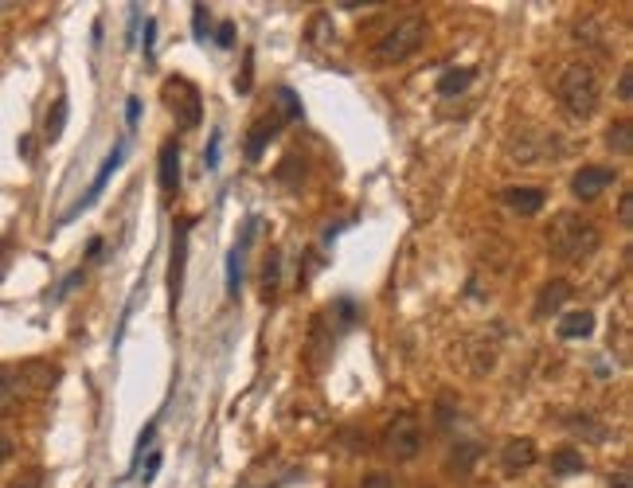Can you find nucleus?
<instances>
[{
	"label": "nucleus",
	"instance_id": "f257e3e1",
	"mask_svg": "<svg viewBox=\"0 0 633 488\" xmlns=\"http://www.w3.org/2000/svg\"><path fill=\"white\" fill-rule=\"evenodd\" d=\"M598 243H603V235H598V227L583 219V215L575 211H563L560 219H555L552 235H547V246H552V254L560 258V262H578V258H590L598 251Z\"/></svg>",
	"mask_w": 633,
	"mask_h": 488
},
{
	"label": "nucleus",
	"instance_id": "f03ea898",
	"mask_svg": "<svg viewBox=\"0 0 633 488\" xmlns=\"http://www.w3.org/2000/svg\"><path fill=\"white\" fill-rule=\"evenodd\" d=\"M598 98H603V86H598V74L595 67H586V63H571L563 74H560V102L563 110L571 117H586L598 110Z\"/></svg>",
	"mask_w": 633,
	"mask_h": 488
},
{
	"label": "nucleus",
	"instance_id": "7ed1b4c3",
	"mask_svg": "<svg viewBox=\"0 0 633 488\" xmlns=\"http://www.w3.org/2000/svg\"><path fill=\"white\" fill-rule=\"evenodd\" d=\"M423 36H426V28H423V20H418V16L399 20L388 36L375 43V59H380V63H403L406 56H415V51H418Z\"/></svg>",
	"mask_w": 633,
	"mask_h": 488
},
{
	"label": "nucleus",
	"instance_id": "20e7f679",
	"mask_svg": "<svg viewBox=\"0 0 633 488\" xmlns=\"http://www.w3.org/2000/svg\"><path fill=\"white\" fill-rule=\"evenodd\" d=\"M383 449H388L395 461H415L418 449H423V426H418V418L395 415V422L383 430Z\"/></svg>",
	"mask_w": 633,
	"mask_h": 488
},
{
	"label": "nucleus",
	"instance_id": "39448f33",
	"mask_svg": "<svg viewBox=\"0 0 633 488\" xmlns=\"http://www.w3.org/2000/svg\"><path fill=\"white\" fill-rule=\"evenodd\" d=\"M165 98H168V110H173L176 125H184V129H196L200 125V117H203L200 90L188 79H168L165 82Z\"/></svg>",
	"mask_w": 633,
	"mask_h": 488
},
{
	"label": "nucleus",
	"instance_id": "423d86ee",
	"mask_svg": "<svg viewBox=\"0 0 633 488\" xmlns=\"http://www.w3.org/2000/svg\"><path fill=\"white\" fill-rule=\"evenodd\" d=\"M618 180V168H606V165H586V168H578L575 172V180H571V192L578 195V200H598L610 184Z\"/></svg>",
	"mask_w": 633,
	"mask_h": 488
},
{
	"label": "nucleus",
	"instance_id": "0eeeda50",
	"mask_svg": "<svg viewBox=\"0 0 633 488\" xmlns=\"http://www.w3.org/2000/svg\"><path fill=\"white\" fill-rule=\"evenodd\" d=\"M184 262H188V223H176V231H173V266H168V297H173V309L180 305V289H184Z\"/></svg>",
	"mask_w": 633,
	"mask_h": 488
},
{
	"label": "nucleus",
	"instance_id": "6e6552de",
	"mask_svg": "<svg viewBox=\"0 0 633 488\" xmlns=\"http://www.w3.org/2000/svg\"><path fill=\"white\" fill-rule=\"evenodd\" d=\"M500 203L528 219V215H540V211H543L547 192H543V188H528V184H520V188H504V192H500Z\"/></svg>",
	"mask_w": 633,
	"mask_h": 488
},
{
	"label": "nucleus",
	"instance_id": "1a4fd4ad",
	"mask_svg": "<svg viewBox=\"0 0 633 488\" xmlns=\"http://www.w3.org/2000/svg\"><path fill=\"white\" fill-rule=\"evenodd\" d=\"M500 465H504V473H509V476L532 469V465H535V441L532 438H512L509 446L500 449Z\"/></svg>",
	"mask_w": 633,
	"mask_h": 488
},
{
	"label": "nucleus",
	"instance_id": "9d476101",
	"mask_svg": "<svg viewBox=\"0 0 633 488\" xmlns=\"http://www.w3.org/2000/svg\"><path fill=\"white\" fill-rule=\"evenodd\" d=\"M160 188L168 195L180 192V145L176 141H165V145H160Z\"/></svg>",
	"mask_w": 633,
	"mask_h": 488
},
{
	"label": "nucleus",
	"instance_id": "9b49d317",
	"mask_svg": "<svg viewBox=\"0 0 633 488\" xmlns=\"http://www.w3.org/2000/svg\"><path fill=\"white\" fill-rule=\"evenodd\" d=\"M278 125H282V117H262V122L251 125V137H246V160H262V149L278 137Z\"/></svg>",
	"mask_w": 633,
	"mask_h": 488
},
{
	"label": "nucleus",
	"instance_id": "f8f14e48",
	"mask_svg": "<svg viewBox=\"0 0 633 488\" xmlns=\"http://www.w3.org/2000/svg\"><path fill=\"white\" fill-rule=\"evenodd\" d=\"M122 157H125V141H117V145L110 149V157H106L102 160V172H98V176H94V184H90V192L87 195H82V203H79V208H74V211H82V208H90V203H94V195H98L102 188H106V180H110L114 176V172H117V165H122ZM71 211V215H74Z\"/></svg>",
	"mask_w": 633,
	"mask_h": 488
},
{
	"label": "nucleus",
	"instance_id": "ddd939ff",
	"mask_svg": "<svg viewBox=\"0 0 633 488\" xmlns=\"http://www.w3.org/2000/svg\"><path fill=\"white\" fill-rule=\"evenodd\" d=\"M567 293H571V286H567L563 278H555V281H547V286L540 289V301H535V317H547V312H555L567 301Z\"/></svg>",
	"mask_w": 633,
	"mask_h": 488
},
{
	"label": "nucleus",
	"instance_id": "4468645a",
	"mask_svg": "<svg viewBox=\"0 0 633 488\" xmlns=\"http://www.w3.org/2000/svg\"><path fill=\"white\" fill-rule=\"evenodd\" d=\"M595 332V312H567L560 321V336L563 340H586V336Z\"/></svg>",
	"mask_w": 633,
	"mask_h": 488
},
{
	"label": "nucleus",
	"instance_id": "2eb2a0df",
	"mask_svg": "<svg viewBox=\"0 0 633 488\" xmlns=\"http://www.w3.org/2000/svg\"><path fill=\"white\" fill-rule=\"evenodd\" d=\"M477 79V71L474 67H454V71H446L442 79H438V94L442 98H454V94H461L469 82Z\"/></svg>",
	"mask_w": 633,
	"mask_h": 488
},
{
	"label": "nucleus",
	"instance_id": "dca6fc26",
	"mask_svg": "<svg viewBox=\"0 0 633 488\" xmlns=\"http://www.w3.org/2000/svg\"><path fill=\"white\" fill-rule=\"evenodd\" d=\"M552 469H555V476H575V473L586 469V461H583V453H578V449L563 446V449L552 458Z\"/></svg>",
	"mask_w": 633,
	"mask_h": 488
},
{
	"label": "nucleus",
	"instance_id": "f3484780",
	"mask_svg": "<svg viewBox=\"0 0 633 488\" xmlns=\"http://www.w3.org/2000/svg\"><path fill=\"white\" fill-rule=\"evenodd\" d=\"M606 145L614 149L618 157H629L633 153V125L629 122H614L606 129Z\"/></svg>",
	"mask_w": 633,
	"mask_h": 488
},
{
	"label": "nucleus",
	"instance_id": "a211bd4d",
	"mask_svg": "<svg viewBox=\"0 0 633 488\" xmlns=\"http://www.w3.org/2000/svg\"><path fill=\"white\" fill-rule=\"evenodd\" d=\"M20 398V372L16 367H0V410L16 407Z\"/></svg>",
	"mask_w": 633,
	"mask_h": 488
},
{
	"label": "nucleus",
	"instance_id": "6ab92c4d",
	"mask_svg": "<svg viewBox=\"0 0 633 488\" xmlns=\"http://www.w3.org/2000/svg\"><path fill=\"white\" fill-rule=\"evenodd\" d=\"M63 125H67V98H56L47 110V122H44V137L47 141H59L63 137Z\"/></svg>",
	"mask_w": 633,
	"mask_h": 488
},
{
	"label": "nucleus",
	"instance_id": "aec40b11",
	"mask_svg": "<svg viewBox=\"0 0 633 488\" xmlns=\"http://www.w3.org/2000/svg\"><path fill=\"white\" fill-rule=\"evenodd\" d=\"M239 274H243V251L235 246V251L227 254V293L231 297H239Z\"/></svg>",
	"mask_w": 633,
	"mask_h": 488
},
{
	"label": "nucleus",
	"instance_id": "412c9836",
	"mask_svg": "<svg viewBox=\"0 0 633 488\" xmlns=\"http://www.w3.org/2000/svg\"><path fill=\"white\" fill-rule=\"evenodd\" d=\"M567 426H571L575 433H586V438H606V430L598 426V422H590V415H583V418H567Z\"/></svg>",
	"mask_w": 633,
	"mask_h": 488
},
{
	"label": "nucleus",
	"instance_id": "4be33fe9",
	"mask_svg": "<svg viewBox=\"0 0 633 488\" xmlns=\"http://www.w3.org/2000/svg\"><path fill=\"white\" fill-rule=\"evenodd\" d=\"M477 453H481V449L474 446V441H461V446L454 449V458H449V461H454V465H458V469H469V465H474V461H477Z\"/></svg>",
	"mask_w": 633,
	"mask_h": 488
},
{
	"label": "nucleus",
	"instance_id": "5701e85b",
	"mask_svg": "<svg viewBox=\"0 0 633 488\" xmlns=\"http://www.w3.org/2000/svg\"><path fill=\"white\" fill-rule=\"evenodd\" d=\"M618 102H633V71L626 67L618 79Z\"/></svg>",
	"mask_w": 633,
	"mask_h": 488
},
{
	"label": "nucleus",
	"instance_id": "b1692460",
	"mask_svg": "<svg viewBox=\"0 0 633 488\" xmlns=\"http://www.w3.org/2000/svg\"><path fill=\"white\" fill-rule=\"evenodd\" d=\"M192 28H196V39H203V31H208V8L203 4H192Z\"/></svg>",
	"mask_w": 633,
	"mask_h": 488
},
{
	"label": "nucleus",
	"instance_id": "393cba45",
	"mask_svg": "<svg viewBox=\"0 0 633 488\" xmlns=\"http://www.w3.org/2000/svg\"><path fill=\"white\" fill-rule=\"evenodd\" d=\"M618 223L621 227H633V195L629 192L621 195V203H618Z\"/></svg>",
	"mask_w": 633,
	"mask_h": 488
},
{
	"label": "nucleus",
	"instance_id": "a878e982",
	"mask_svg": "<svg viewBox=\"0 0 633 488\" xmlns=\"http://www.w3.org/2000/svg\"><path fill=\"white\" fill-rule=\"evenodd\" d=\"M216 43H219V47H235V24H231V20H223V24H219Z\"/></svg>",
	"mask_w": 633,
	"mask_h": 488
},
{
	"label": "nucleus",
	"instance_id": "bb28decb",
	"mask_svg": "<svg viewBox=\"0 0 633 488\" xmlns=\"http://www.w3.org/2000/svg\"><path fill=\"white\" fill-rule=\"evenodd\" d=\"M282 110H286V117H302V106H297L294 90H282Z\"/></svg>",
	"mask_w": 633,
	"mask_h": 488
},
{
	"label": "nucleus",
	"instance_id": "cd10ccee",
	"mask_svg": "<svg viewBox=\"0 0 633 488\" xmlns=\"http://www.w3.org/2000/svg\"><path fill=\"white\" fill-rule=\"evenodd\" d=\"M219 145H223V137H219V133H211V145H208V153H203L208 168H216V165H219Z\"/></svg>",
	"mask_w": 633,
	"mask_h": 488
},
{
	"label": "nucleus",
	"instance_id": "c85d7f7f",
	"mask_svg": "<svg viewBox=\"0 0 633 488\" xmlns=\"http://www.w3.org/2000/svg\"><path fill=\"white\" fill-rule=\"evenodd\" d=\"M125 122H130V125L141 122V98H130V106H125Z\"/></svg>",
	"mask_w": 633,
	"mask_h": 488
},
{
	"label": "nucleus",
	"instance_id": "c756f323",
	"mask_svg": "<svg viewBox=\"0 0 633 488\" xmlns=\"http://www.w3.org/2000/svg\"><path fill=\"white\" fill-rule=\"evenodd\" d=\"M157 469H160V453H153V458H149V465H145V476H141V481L149 484V481H153V476H157Z\"/></svg>",
	"mask_w": 633,
	"mask_h": 488
},
{
	"label": "nucleus",
	"instance_id": "7c9ffc66",
	"mask_svg": "<svg viewBox=\"0 0 633 488\" xmlns=\"http://www.w3.org/2000/svg\"><path fill=\"white\" fill-rule=\"evenodd\" d=\"M153 36H157V24L145 20V56H153Z\"/></svg>",
	"mask_w": 633,
	"mask_h": 488
},
{
	"label": "nucleus",
	"instance_id": "2f4dec72",
	"mask_svg": "<svg viewBox=\"0 0 633 488\" xmlns=\"http://www.w3.org/2000/svg\"><path fill=\"white\" fill-rule=\"evenodd\" d=\"M39 481H44L39 473H24V481H16L13 488H39Z\"/></svg>",
	"mask_w": 633,
	"mask_h": 488
},
{
	"label": "nucleus",
	"instance_id": "473e14b6",
	"mask_svg": "<svg viewBox=\"0 0 633 488\" xmlns=\"http://www.w3.org/2000/svg\"><path fill=\"white\" fill-rule=\"evenodd\" d=\"M8 458H13V441H8L4 433H0V465H4Z\"/></svg>",
	"mask_w": 633,
	"mask_h": 488
},
{
	"label": "nucleus",
	"instance_id": "72a5a7b5",
	"mask_svg": "<svg viewBox=\"0 0 633 488\" xmlns=\"http://www.w3.org/2000/svg\"><path fill=\"white\" fill-rule=\"evenodd\" d=\"M79 281H82V270H74V274H71L67 281H63V289H59V293H71L74 286H79Z\"/></svg>",
	"mask_w": 633,
	"mask_h": 488
},
{
	"label": "nucleus",
	"instance_id": "f704fd0d",
	"mask_svg": "<svg viewBox=\"0 0 633 488\" xmlns=\"http://www.w3.org/2000/svg\"><path fill=\"white\" fill-rule=\"evenodd\" d=\"M610 488H629V473H614L610 476Z\"/></svg>",
	"mask_w": 633,
	"mask_h": 488
}]
</instances>
